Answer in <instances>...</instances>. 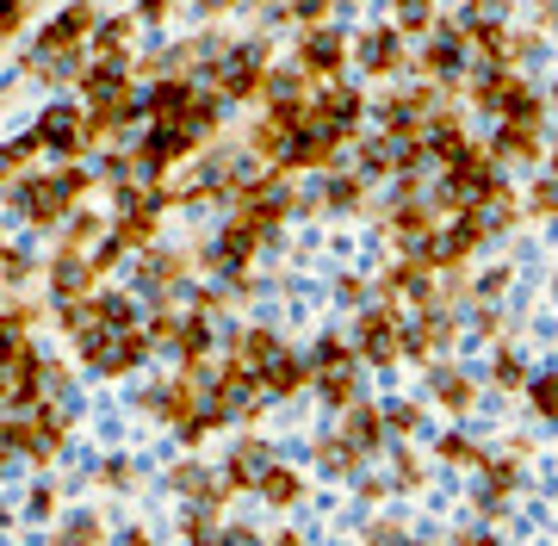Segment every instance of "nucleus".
Returning <instances> with one entry per match:
<instances>
[{
	"mask_svg": "<svg viewBox=\"0 0 558 546\" xmlns=\"http://www.w3.org/2000/svg\"><path fill=\"white\" fill-rule=\"evenodd\" d=\"M416 69H422V87H435V94H453V87L472 82V44H465L459 20H440V32L416 50Z\"/></svg>",
	"mask_w": 558,
	"mask_h": 546,
	"instance_id": "obj_1",
	"label": "nucleus"
},
{
	"mask_svg": "<svg viewBox=\"0 0 558 546\" xmlns=\"http://www.w3.org/2000/svg\"><path fill=\"white\" fill-rule=\"evenodd\" d=\"M267 82H274V57H267V44H223L218 100H267Z\"/></svg>",
	"mask_w": 558,
	"mask_h": 546,
	"instance_id": "obj_2",
	"label": "nucleus"
},
{
	"mask_svg": "<svg viewBox=\"0 0 558 546\" xmlns=\"http://www.w3.org/2000/svg\"><path fill=\"white\" fill-rule=\"evenodd\" d=\"M435 112H440L435 87H403V94H385V100L373 106L379 137H391V143H416L422 131H428V119H435Z\"/></svg>",
	"mask_w": 558,
	"mask_h": 546,
	"instance_id": "obj_3",
	"label": "nucleus"
},
{
	"mask_svg": "<svg viewBox=\"0 0 558 546\" xmlns=\"http://www.w3.org/2000/svg\"><path fill=\"white\" fill-rule=\"evenodd\" d=\"M354 354H360V366H398L403 361V317L391 304H366V311H360Z\"/></svg>",
	"mask_w": 558,
	"mask_h": 546,
	"instance_id": "obj_4",
	"label": "nucleus"
},
{
	"mask_svg": "<svg viewBox=\"0 0 558 546\" xmlns=\"http://www.w3.org/2000/svg\"><path fill=\"white\" fill-rule=\"evenodd\" d=\"M81 361L106 373V379H119V373H137L143 354H149V336L143 329H100V336H81Z\"/></svg>",
	"mask_w": 558,
	"mask_h": 546,
	"instance_id": "obj_5",
	"label": "nucleus"
},
{
	"mask_svg": "<svg viewBox=\"0 0 558 546\" xmlns=\"http://www.w3.org/2000/svg\"><path fill=\"white\" fill-rule=\"evenodd\" d=\"M354 62V38H341L336 25H317L299 38V75L311 87H336V75Z\"/></svg>",
	"mask_w": 558,
	"mask_h": 546,
	"instance_id": "obj_6",
	"label": "nucleus"
},
{
	"mask_svg": "<svg viewBox=\"0 0 558 546\" xmlns=\"http://www.w3.org/2000/svg\"><path fill=\"white\" fill-rule=\"evenodd\" d=\"M81 193H87V174H81V168H62V174H50V181H25L20 186V211L32 223H62Z\"/></svg>",
	"mask_w": 558,
	"mask_h": 546,
	"instance_id": "obj_7",
	"label": "nucleus"
},
{
	"mask_svg": "<svg viewBox=\"0 0 558 546\" xmlns=\"http://www.w3.org/2000/svg\"><path fill=\"white\" fill-rule=\"evenodd\" d=\"M354 62L373 75V82H398L403 69L416 62V44L403 38L398 25H373L366 38H354Z\"/></svg>",
	"mask_w": 558,
	"mask_h": 546,
	"instance_id": "obj_8",
	"label": "nucleus"
},
{
	"mask_svg": "<svg viewBox=\"0 0 558 546\" xmlns=\"http://www.w3.org/2000/svg\"><path fill=\"white\" fill-rule=\"evenodd\" d=\"M311 124H323V131L341 137V143H354L360 124H366V94H354L348 82L317 87V94H311Z\"/></svg>",
	"mask_w": 558,
	"mask_h": 546,
	"instance_id": "obj_9",
	"label": "nucleus"
},
{
	"mask_svg": "<svg viewBox=\"0 0 558 546\" xmlns=\"http://www.w3.org/2000/svg\"><path fill=\"white\" fill-rule=\"evenodd\" d=\"M459 336V317H453V304H435V311H416L410 324H403V361H440V348Z\"/></svg>",
	"mask_w": 558,
	"mask_h": 546,
	"instance_id": "obj_10",
	"label": "nucleus"
},
{
	"mask_svg": "<svg viewBox=\"0 0 558 546\" xmlns=\"http://www.w3.org/2000/svg\"><path fill=\"white\" fill-rule=\"evenodd\" d=\"M38 149H57V156H81L87 149V137H94V124H87V106H44V119H38Z\"/></svg>",
	"mask_w": 558,
	"mask_h": 546,
	"instance_id": "obj_11",
	"label": "nucleus"
},
{
	"mask_svg": "<svg viewBox=\"0 0 558 546\" xmlns=\"http://www.w3.org/2000/svg\"><path fill=\"white\" fill-rule=\"evenodd\" d=\"M416 149H422V162H440V168H453V162H465L478 143L465 137V119H459L453 106H440L435 119H428V131L416 137Z\"/></svg>",
	"mask_w": 558,
	"mask_h": 546,
	"instance_id": "obj_12",
	"label": "nucleus"
},
{
	"mask_svg": "<svg viewBox=\"0 0 558 546\" xmlns=\"http://www.w3.org/2000/svg\"><path fill=\"white\" fill-rule=\"evenodd\" d=\"M515 94H527V75L521 69H472V82H465V106L472 112H490V119H502L515 106Z\"/></svg>",
	"mask_w": 558,
	"mask_h": 546,
	"instance_id": "obj_13",
	"label": "nucleus"
},
{
	"mask_svg": "<svg viewBox=\"0 0 558 546\" xmlns=\"http://www.w3.org/2000/svg\"><path fill=\"white\" fill-rule=\"evenodd\" d=\"M515 490H521V460H515V453H490V465L478 472V515H484V522L509 515Z\"/></svg>",
	"mask_w": 558,
	"mask_h": 546,
	"instance_id": "obj_14",
	"label": "nucleus"
},
{
	"mask_svg": "<svg viewBox=\"0 0 558 546\" xmlns=\"http://www.w3.org/2000/svg\"><path fill=\"white\" fill-rule=\"evenodd\" d=\"M422 391H428V404H440L447 416H465V410L478 404V379H472L465 366H453V361H435V366H428Z\"/></svg>",
	"mask_w": 558,
	"mask_h": 546,
	"instance_id": "obj_15",
	"label": "nucleus"
},
{
	"mask_svg": "<svg viewBox=\"0 0 558 546\" xmlns=\"http://www.w3.org/2000/svg\"><path fill=\"white\" fill-rule=\"evenodd\" d=\"M336 149H341V137H329L323 124H304L299 137L286 143V156H279V174H317V168L336 162Z\"/></svg>",
	"mask_w": 558,
	"mask_h": 546,
	"instance_id": "obj_16",
	"label": "nucleus"
},
{
	"mask_svg": "<svg viewBox=\"0 0 558 546\" xmlns=\"http://www.w3.org/2000/svg\"><path fill=\"white\" fill-rule=\"evenodd\" d=\"M274 465H279L274 447L248 435V441H236V447H230V460H223V490H255Z\"/></svg>",
	"mask_w": 558,
	"mask_h": 546,
	"instance_id": "obj_17",
	"label": "nucleus"
},
{
	"mask_svg": "<svg viewBox=\"0 0 558 546\" xmlns=\"http://www.w3.org/2000/svg\"><path fill=\"white\" fill-rule=\"evenodd\" d=\"M50 292H57L62 311H69V304H87L94 299V262H87L81 248H62L57 262H50Z\"/></svg>",
	"mask_w": 558,
	"mask_h": 546,
	"instance_id": "obj_18",
	"label": "nucleus"
},
{
	"mask_svg": "<svg viewBox=\"0 0 558 546\" xmlns=\"http://www.w3.org/2000/svg\"><path fill=\"white\" fill-rule=\"evenodd\" d=\"M490 156H497L502 168H534L539 156H546V137H539V124H497Z\"/></svg>",
	"mask_w": 558,
	"mask_h": 546,
	"instance_id": "obj_19",
	"label": "nucleus"
},
{
	"mask_svg": "<svg viewBox=\"0 0 558 546\" xmlns=\"http://www.w3.org/2000/svg\"><path fill=\"white\" fill-rule=\"evenodd\" d=\"M341 435H348V447H354L360 460H373V453H391V435H385V410L379 404H360L341 416Z\"/></svg>",
	"mask_w": 558,
	"mask_h": 546,
	"instance_id": "obj_20",
	"label": "nucleus"
},
{
	"mask_svg": "<svg viewBox=\"0 0 558 546\" xmlns=\"http://www.w3.org/2000/svg\"><path fill=\"white\" fill-rule=\"evenodd\" d=\"M279 354H286V342H279L274 329H242L236 348H230V366H236V373H248V379H260Z\"/></svg>",
	"mask_w": 558,
	"mask_h": 546,
	"instance_id": "obj_21",
	"label": "nucleus"
},
{
	"mask_svg": "<svg viewBox=\"0 0 558 546\" xmlns=\"http://www.w3.org/2000/svg\"><path fill=\"white\" fill-rule=\"evenodd\" d=\"M255 385H260V398H299L304 385H311V361L286 348V354H279V361L267 366V373H260Z\"/></svg>",
	"mask_w": 558,
	"mask_h": 546,
	"instance_id": "obj_22",
	"label": "nucleus"
},
{
	"mask_svg": "<svg viewBox=\"0 0 558 546\" xmlns=\"http://www.w3.org/2000/svg\"><path fill=\"white\" fill-rule=\"evenodd\" d=\"M435 460L440 465H459V472H484V465H490V447L472 441L465 428H447V435L435 441Z\"/></svg>",
	"mask_w": 558,
	"mask_h": 546,
	"instance_id": "obj_23",
	"label": "nucleus"
},
{
	"mask_svg": "<svg viewBox=\"0 0 558 546\" xmlns=\"http://www.w3.org/2000/svg\"><path fill=\"white\" fill-rule=\"evenodd\" d=\"M311 205H317V211H336V218L341 211H360V205H366V181H360V174H329Z\"/></svg>",
	"mask_w": 558,
	"mask_h": 546,
	"instance_id": "obj_24",
	"label": "nucleus"
},
{
	"mask_svg": "<svg viewBox=\"0 0 558 546\" xmlns=\"http://www.w3.org/2000/svg\"><path fill=\"white\" fill-rule=\"evenodd\" d=\"M360 465H366V460L348 447V435H341V428L317 441V472H323V478H360Z\"/></svg>",
	"mask_w": 558,
	"mask_h": 546,
	"instance_id": "obj_25",
	"label": "nucleus"
},
{
	"mask_svg": "<svg viewBox=\"0 0 558 546\" xmlns=\"http://www.w3.org/2000/svg\"><path fill=\"white\" fill-rule=\"evenodd\" d=\"M385 410V435H391V447H416V435H422V404L416 398H391V404H379Z\"/></svg>",
	"mask_w": 558,
	"mask_h": 546,
	"instance_id": "obj_26",
	"label": "nucleus"
},
{
	"mask_svg": "<svg viewBox=\"0 0 558 546\" xmlns=\"http://www.w3.org/2000/svg\"><path fill=\"white\" fill-rule=\"evenodd\" d=\"M260 503L267 509H292V503H304V478L299 472H292V465H274V472H267V478H260Z\"/></svg>",
	"mask_w": 558,
	"mask_h": 546,
	"instance_id": "obj_27",
	"label": "nucleus"
},
{
	"mask_svg": "<svg viewBox=\"0 0 558 546\" xmlns=\"http://www.w3.org/2000/svg\"><path fill=\"white\" fill-rule=\"evenodd\" d=\"M527 379H534V373L521 366V354L509 342H497V354H490V385H497V391H527Z\"/></svg>",
	"mask_w": 558,
	"mask_h": 546,
	"instance_id": "obj_28",
	"label": "nucleus"
},
{
	"mask_svg": "<svg viewBox=\"0 0 558 546\" xmlns=\"http://www.w3.org/2000/svg\"><path fill=\"white\" fill-rule=\"evenodd\" d=\"M391 25H398L403 38H422V44H428V38L440 32V13H435V7H398V13H391Z\"/></svg>",
	"mask_w": 558,
	"mask_h": 546,
	"instance_id": "obj_29",
	"label": "nucleus"
},
{
	"mask_svg": "<svg viewBox=\"0 0 558 546\" xmlns=\"http://www.w3.org/2000/svg\"><path fill=\"white\" fill-rule=\"evenodd\" d=\"M180 274H186L180 255H149L143 262V292H168V286H180Z\"/></svg>",
	"mask_w": 558,
	"mask_h": 546,
	"instance_id": "obj_30",
	"label": "nucleus"
},
{
	"mask_svg": "<svg viewBox=\"0 0 558 546\" xmlns=\"http://www.w3.org/2000/svg\"><path fill=\"white\" fill-rule=\"evenodd\" d=\"M527 404H534L539 423H558V373H534L527 379Z\"/></svg>",
	"mask_w": 558,
	"mask_h": 546,
	"instance_id": "obj_31",
	"label": "nucleus"
},
{
	"mask_svg": "<svg viewBox=\"0 0 558 546\" xmlns=\"http://www.w3.org/2000/svg\"><path fill=\"white\" fill-rule=\"evenodd\" d=\"M391 490H422V453L416 447H391Z\"/></svg>",
	"mask_w": 558,
	"mask_h": 546,
	"instance_id": "obj_32",
	"label": "nucleus"
},
{
	"mask_svg": "<svg viewBox=\"0 0 558 546\" xmlns=\"http://www.w3.org/2000/svg\"><path fill=\"white\" fill-rule=\"evenodd\" d=\"M527 211H534V218H558V174H539V181L527 186Z\"/></svg>",
	"mask_w": 558,
	"mask_h": 546,
	"instance_id": "obj_33",
	"label": "nucleus"
},
{
	"mask_svg": "<svg viewBox=\"0 0 558 546\" xmlns=\"http://www.w3.org/2000/svg\"><path fill=\"white\" fill-rule=\"evenodd\" d=\"M57 546H100V522H94V515H75V522H62Z\"/></svg>",
	"mask_w": 558,
	"mask_h": 546,
	"instance_id": "obj_34",
	"label": "nucleus"
},
{
	"mask_svg": "<svg viewBox=\"0 0 558 546\" xmlns=\"http://www.w3.org/2000/svg\"><path fill=\"white\" fill-rule=\"evenodd\" d=\"M472 336H484V342L502 336V311H497V304H478V311H472Z\"/></svg>",
	"mask_w": 558,
	"mask_h": 546,
	"instance_id": "obj_35",
	"label": "nucleus"
},
{
	"mask_svg": "<svg viewBox=\"0 0 558 546\" xmlns=\"http://www.w3.org/2000/svg\"><path fill=\"white\" fill-rule=\"evenodd\" d=\"M385 497H391V478H366L360 472V503H385Z\"/></svg>",
	"mask_w": 558,
	"mask_h": 546,
	"instance_id": "obj_36",
	"label": "nucleus"
},
{
	"mask_svg": "<svg viewBox=\"0 0 558 546\" xmlns=\"http://www.w3.org/2000/svg\"><path fill=\"white\" fill-rule=\"evenodd\" d=\"M25 25V7L20 0H0V38H7V32H20Z\"/></svg>",
	"mask_w": 558,
	"mask_h": 546,
	"instance_id": "obj_37",
	"label": "nucleus"
},
{
	"mask_svg": "<svg viewBox=\"0 0 558 546\" xmlns=\"http://www.w3.org/2000/svg\"><path fill=\"white\" fill-rule=\"evenodd\" d=\"M447 546H497V534H490V527H465V534H453Z\"/></svg>",
	"mask_w": 558,
	"mask_h": 546,
	"instance_id": "obj_38",
	"label": "nucleus"
},
{
	"mask_svg": "<svg viewBox=\"0 0 558 546\" xmlns=\"http://www.w3.org/2000/svg\"><path fill=\"white\" fill-rule=\"evenodd\" d=\"M218 546H260V541L248 534V527H223V534H218Z\"/></svg>",
	"mask_w": 558,
	"mask_h": 546,
	"instance_id": "obj_39",
	"label": "nucleus"
},
{
	"mask_svg": "<svg viewBox=\"0 0 558 546\" xmlns=\"http://www.w3.org/2000/svg\"><path fill=\"white\" fill-rule=\"evenodd\" d=\"M267 546H304V534H274Z\"/></svg>",
	"mask_w": 558,
	"mask_h": 546,
	"instance_id": "obj_40",
	"label": "nucleus"
},
{
	"mask_svg": "<svg viewBox=\"0 0 558 546\" xmlns=\"http://www.w3.org/2000/svg\"><path fill=\"white\" fill-rule=\"evenodd\" d=\"M553 174H558V137H553Z\"/></svg>",
	"mask_w": 558,
	"mask_h": 546,
	"instance_id": "obj_41",
	"label": "nucleus"
},
{
	"mask_svg": "<svg viewBox=\"0 0 558 546\" xmlns=\"http://www.w3.org/2000/svg\"><path fill=\"white\" fill-rule=\"evenodd\" d=\"M553 497H558V478H553Z\"/></svg>",
	"mask_w": 558,
	"mask_h": 546,
	"instance_id": "obj_42",
	"label": "nucleus"
},
{
	"mask_svg": "<svg viewBox=\"0 0 558 546\" xmlns=\"http://www.w3.org/2000/svg\"><path fill=\"white\" fill-rule=\"evenodd\" d=\"M553 106H558V87H553Z\"/></svg>",
	"mask_w": 558,
	"mask_h": 546,
	"instance_id": "obj_43",
	"label": "nucleus"
}]
</instances>
